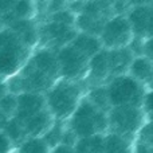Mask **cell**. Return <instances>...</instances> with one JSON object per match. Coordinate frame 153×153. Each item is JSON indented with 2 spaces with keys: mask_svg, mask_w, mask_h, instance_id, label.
Here are the masks:
<instances>
[{
  "mask_svg": "<svg viewBox=\"0 0 153 153\" xmlns=\"http://www.w3.org/2000/svg\"><path fill=\"white\" fill-rule=\"evenodd\" d=\"M100 42L105 50L126 48L133 39V32L125 15H114L103 24Z\"/></svg>",
  "mask_w": 153,
  "mask_h": 153,
  "instance_id": "5",
  "label": "cell"
},
{
  "mask_svg": "<svg viewBox=\"0 0 153 153\" xmlns=\"http://www.w3.org/2000/svg\"><path fill=\"white\" fill-rule=\"evenodd\" d=\"M38 34H46L47 39H50L53 43H56L58 46L63 47L71 43V40L78 34L74 26H67V24L56 23V22H48L45 26V32H38Z\"/></svg>",
  "mask_w": 153,
  "mask_h": 153,
  "instance_id": "10",
  "label": "cell"
},
{
  "mask_svg": "<svg viewBox=\"0 0 153 153\" xmlns=\"http://www.w3.org/2000/svg\"><path fill=\"white\" fill-rule=\"evenodd\" d=\"M18 98V105H16L15 116L12 117L15 121L23 126V124L46 109L45 97L38 93H22V94H16Z\"/></svg>",
  "mask_w": 153,
  "mask_h": 153,
  "instance_id": "8",
  "label": "cell"
},
{
  "mask_svg": "<svg viewBox=\"0 0 153 153\" xmlns=\"http://www.w3.org/2000/svg\"><path fill=\"white\" fill-rule=\"evenodd\" d=\"M126 74L143 86H149L152 81V61L146 56H133Z\"/></svg>",
  "mask_w": 153,
  "mask_h": 153,
  "instance_id": "12",
  "label": "cell"
},
{
  "mask_svg": "<svg viewBox=\"0 0 153 153\" xmlns=\"http://www.w3.org/2000/svg\"><path fill=\"white\" fill-rule=\"evenodd\" d=\"M144 118L145 116L140 108L120 106V108H111L109 110L108 124L109 128H111V133L128 138L130 134L138 133L141 126L145 124Z\"/></svg>",
  "mask_w": 153,
  "mask_h": 153,
  "instance_id": "4",
  "label": "cell"
},
{
  "mask_svg": "<svg viewBox=\"0 0 153 153\" xmlns=\"http://www.w3.org/2000/svg\"><path fill=\"white\" fill-rule=\"evenodd\" d=\"M13 3L15 1H1V0H0V18L4 16L7 12H10V10L12 8Z\"/></svg>",
  "mask_w": 153,
  "mask_h": 153,
  "instance_id": "19",
  "label": "cell"
},
{
  "mask_svg": "<svg viewBox=\"0 0 153 153\" xmlns=\"http://www.w3.org/2000/svg\"><path fill=\"white\" fill-rule=\"evenodd\" d=\"M87 76L94 79L95 82H100L102 79L108 78L110 75L109 70V58H108V50L102 48L98 54H95L89 61V67H87Z\"/></svg>",
  "mask_w": 153,
  "mask_h": 153,
  "instance_id": "14",
  "label": "cell"
},
{
  "mask_svg": "<svg viewBox=\"0 0 153 153\" xmlns=\"http://www.w3.org/2000/svg\"><path fill=\"white\" fill-rule=\"evenodd\" d=\"M132 27L133 38L137 39H149L152 35L153 24V11L149 3L146 4L133 5L129 10L128 15H125Z\"/></svg>",
  "mask_w": 153,
  "mask_h": 153,
  "instance_id": "7",
  "label": "cell"
},
{
  "mask_svg": "<svg viewBox=\"0 0 153 153\" xmlns=\"http://www.w3.org/2000/svg\"><path fill=\"white\" fill-rule=\"evenodd\" d=\"M53 122H54V118L50 114V111L47 109H43L42 111L35 114L34 117H31V118L27 120L23 124V130H24V134H26V138L42 137L48 130V128L53 125Z\"/></svg>",
  "mask_w": 153,
  "mask_h": 153,
  "instance_id": "11",
  "label": "cell"
},
{
  "mask_svg": "<svg viewBox=\"0 0 153 153\" xmlns=\"http://www.w3.org/2000/svg\"><path fill=\"white\" fill-rule=\"evenodd\" d=\"M56 59L59 66V75L62 76V79L76 82V79L87 74L90 59L76 51L71 45L59 48L56 53Z\"/></svg>",
  "mask_w": 153,
  "mask_h": 153,
  "instance_id": "6",
  "label": "cell"
},
{
  "mask_svg": "<svg viewBox=\"0 0 153 153\" xmlns=\"http://www.w3.org/2000/svg\"><path fill=\"white\" fill-rule=\"evenodd\" d=\"M82 100L81 86L75 81L56 79V82L47 90L45 97L46 109L54 120L66 121L74 113Z\"/></svg>",
  "mask_w": 153,
  "mask_h": 153,
  "instance_id": "1",
  "label": "cell"
},
{
  "mask_svg": "<svg viewBox=\"0 0 153 153\" xmlns=\"http://www.w3.org/2000/svg\"><path fill=\"white\" fill-rule=\"evenodd\" d=\"M16 105H18V98L16 94L12 93H7L3 97H0V111L8 118H12L15 116Z\"/></svg>",
  "mask_w": 153,
  "mask_h": 153,
  "instance_id": "18",
  "label": "cell"
},
{
  "mask_svg": "<svg viewBox=\"0 0 153 153\" xmlns=\"http://www.w3.org/2000/svg\"><path fill=\"white\" fill-rule=\"evenodd\" d=\"M130 140L116 133H109L103 138V153H129Z\"/></svg>",
  "mask_w": 153,
  "mask_h": 153,
  "instance_id": "15",
  "label": "cell"
},
{
  "mask_svg": "<svg viewBox=\"0 0 153 153\" xmlns=\"http://www.w3.org/2000/svg\"><path fill=\"white\" fill-rule=\"evenodd\" d=\"M27 62L40 73L56 81L59 75V66L56 53H54L51 48H40L32 56H30Z\"/></svg>",
  "mask_w": 153,
  "mask_h": 153,
  "instance_id": "9",
  "label": "cell"
},
{
  "mask_svg": "<svg viewBox=\"0 0 153 153\" xmlns=\"http://www.w3.org/2000/svg\"><path fill=\"white\" fill-rule=\"evenodd\" d=\"M108 128V113L94 108L87 98H82L69 118V129L76 140L101 134Z\"/></svg>",
  "mask_w": 153,
  "mask_h": 153,
  "instance_id": "2",
  "label": "cell"
},
{
  "mask_svg": "<svg viewBox=\"0 0 153 153\" xmlns=\"http://www.w3.org/2000/svg\"><path fill=\"white\" fill-rule=\"evenodd\" d=\"M105 90L110 109L120 108V106L140 108L143 98L146 93L143 85L134 81L128 74L113 76L108 86L105 87Z\"/></svg>",
  "mask_w": 153,
  "mask_h": 153,
  "instance_id": "3",
  "label": "cell"
},
{
  "mask_svg": "<svg viewBox=\"0 0 153 153\" xmlns=\"http://www.w3.org/2000/svg\"><path fill=\"white\" fill-rule=\"evenodd\" d=\"M65 121H58V120H54L53 125L48 128V130L42 136L43 141L46 143V145L48 146V149H54L55 146H58L62 141V137L65 134Z\"/></svg>",
  "mask_w": 153,
  "mask_h": 153,
  "instance_id": "16",
  "label": "cell"
},
{
  "mask_svg": "<svg viewBox=\"0 0 153 153\" xmlns=\"http://www.w3.org/2000/svg\"><path fill=\"white\" fill-rule=\"evenodd\" d=\"M8 117L7 116H4V114L0 111V132H3V129L5 128V125H7V122H8Z\"/></svg>",
  "mask_w": 153,
  "mask_h": 153,
  "instance_id": "20",
  "label": "cell"
},
{
  "mask_svg": "<svg viewBox=\"0 0 153 153\" xmlns=\"http://www.w3.org/2000/svg\"><path fill=\"white\" fill-rule=\"evenodd\" d=\"M70 45L76 51H79L82 55L86 56L87 59L93 58L95 54H98L102 50V45L100 42V38L93 36V35H89V34H82V32H78L75 35V38L71 40Z\"/></svg>",
  "mask_w": 153,
  "mask_h": 153,
  "instance_id": "13",
  "label": "cell"
},
{
  "mask_svg": "<svg viewBox=\"0 0 153 153\" xmlns=\"http://www.w3.org/2000/svg\"><path fill=\"white\" fill-rule=\"evenodd\" d=\"M50 149L42 137H27L19 144L18 153H48Z\"/></svg>",
  "mask_w": 153,
  "mask_h": 153,
  "instance_id": "17",
  "label": "cell"
}]
</instances>
